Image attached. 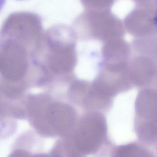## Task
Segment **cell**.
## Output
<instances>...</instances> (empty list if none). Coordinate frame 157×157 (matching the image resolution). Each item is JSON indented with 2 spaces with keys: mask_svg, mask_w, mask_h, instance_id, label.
<instances>
[{
  "mask_svg": "<svg viewBox=\"0 0 157 157\" xmlns=\"http://www.w3.org/2000/svg\"><path fill=\"white\" fill-rule=\"evenodd\" d=\"M115 0H80L86 10H110Z\"/></svg>",
  "mask_w": 157,
  "mask_h": 157,
  "instance_id": "obj_3",
  "label": "cell"
},
{
  "mask_svg": "<svg viewBox=\"0 0 157 157\" xmlns=\"http://www.w3.org/2000/svg\"><path fill=\"white\" fill-rule=\"evenodd\" d=\"M137 6H144L156 3V0H133Z\"/></svg>",
  "mask_w": 157,
  "mask_h": 157,
  "instance_id": "obj_4",
  "label": "cell"
},
{
  "mask_svg": "<svg viewBox=\"0 0 157 157\" xmlns=\"http://www.w3.org/2000/svg\"><path fill=\"white\" fill-rule=\"evenodd\" d=\"M124 27L136 38L151 37L157 33V5L156 3L137 6L127 15Z\"/></svg>",
  "mask_w": 157,
  "mask_h": 157,
  "instance_id": "obj_2",
  "label": "cell"
},
{
  "mask_svg": "<svg viewBox=\"0 0 157 157\" xmlns=\"http://www.w3.org/2000/svg\"><path fill=\"white\" fill-rule=\"evenodd\" d=\"M6 2V0H0V11L3 9Z\"/></svg>",
  "mask_w": 157,
  "mask_h": 157,
  "instance_id": "obj_5",
  "label": "cell"
},
{
  "mask_svg": "<svg viewBox=\"0 0 157 157\" xmlns=\"http://www.w3.org/2000/svg\"><path fill=\"white\" fill-rule=\"evenodd\" d=\"M71 28L77 39L103 43L123 38L125 31L123 22L110 10H86L75 19Z\"/></svg>",
  "mask_w": 157,
  "mask_h": 157,
  "instance_id": "obj_1",
  "label": "cell"
}]
</instances>
